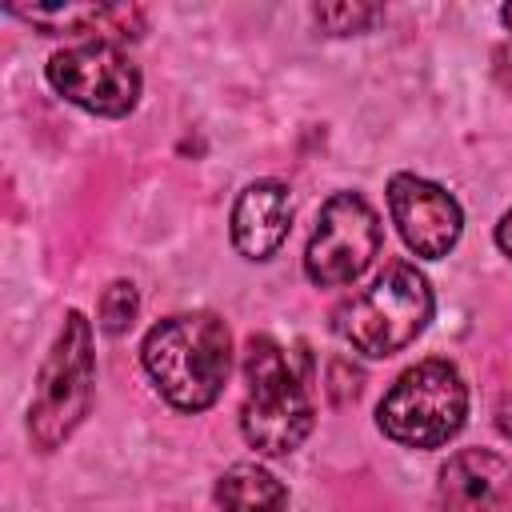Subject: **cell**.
Wrapping results in <instances>:
<instances>
[{
	"instance_id": "8992f818",
	"label": "cell",
	"mask_w": 512,
	"mask_h": 512,
	"mask_svg": "<svg viewBox=\"0 0 512 512\" xmlns=\"http://www.w3.org/2000/svg\"><path fill=\"white\" fill-rule=\"evenodd\" d=\"M380 240L384 228L376 208L360 192H336L316 212V228L304 248V272L316 288H344L376 260Z\"/></svg>"
},
{
	"instance_id": "6da1fadb",
	"label": "cell",
	"mask_w": 512,
	"mask_h": 512,
	"mask_svg": "<svg viewBox=\"0 0 512 512\" xmlns=\"http://www.w3.org/2000/svg\"><path fill=\"white\" fill-rule=\"evenodd\" d=\"M140 364L152 388L180 412H204L220 400L232 372V332L212 312H176L148 328Z\"/></svg>"
},
{
	"instance_id": "2e32d148",
	"label": "cell",
	"mask_w": 512,
	"mask_h": 512,
	"mask_svg": "<svg viewBox=\"0 0 512 512\" xmlns=\"http://www.w3.org/2000/svg\"><path fill=\"white\" fill-rule=\"evenodd\" d=\"M496 424H500L504 436H512V396H504V404H500V412H496Z\"/></svg>"
},
{
	"instance_id": "ba28073f",
	"label": "cell",
	"mask_w": 512,
	"mask_h": 512,
	"mask_svg": "<svg viewBox=\"0 0 512 512\" xmlns=\"http://www.w3.org/2000/svg\"><path fill=\"white\" fill-rule=\"evenodd\" d=\"M388 212L404 244L424 260L448 256L464 232V212L456 196L416 172H396L388 180Z\"/></svg>"
},
{
	"instance_id": "9a60e30c",
	"label": "cell",
	"mask_w": 512,
	"mask_h": 512,
	"mask_svg": "<svg viewBox=\"0 0 512 512\" xmlns=\"http://www.w3.org/2000/svg\"><path fill=\"white\" fill-rule=\"evenodd\" d=\"M496 248L504 252V256H512V208L500 216V224H496Z\"/></svg>"
},
{
	"instance_id": "8fae6325",
	"label": "cell",
	"mask_w": 512,
	"mask_h": 512,
	"mask_svg": "<svg viewBox=\"0 0 512 512\" xmlns=\"http://www.w3.org/2000/svg\"><path fill=\"white\" fill-rule=\"evenodd\" d=\"M508 464L488 448H460L444 460L436 480V500L444 512H496L508 492Z\"/></svg>"
},
{
	"instance_id": "52a82bcc",
	"label": "cell",
	"mask_w": 512,
	"mask_h": 512,
	"mask_svg": "<svg viewBox=\"0 0 512 512\" xmlns=\"http://www.w3.org/2000/svg\"><path fill=\"white\" fill-rule=\"evenodd\" d=\"M48 84L76 108L92 116H128L140 100V68L132 64L120 44L84 40L72 48L52 52L48 60Z\"/></svg>"
},
{
	"instance_id": "277c9868",
	"label": "cell",
	"mask_w": 512,
	"mask_h": 512,
	"mask_svg": "<svg viewBox=\"0 0 512 512\" xmlns=\"http://www.w3.org/2000/svg\"><path fill=\"white\" fill-rule=\"evenodd\" d=\"M432 284L412 264H388L336 312V332L364 356L384 360L408 348L432 320Z\"/></svg>"
},
{
	"instance_id": "9c48e42d",
	"label": "cell",
	"mask_w": 512,
	"mask_h": 512,
	"mask_svg": "<svg viewBox=\"0 0 512 512\" xmlns=\"http://www.w3.org/2000/svg\"><path fill=\"white\" fill-rule=\"evenodd\" d=\"M232 244L244 260H268L292 228V196L280 180H252L232 204Z\"/></svg>"
},
{
	"instance_id": "30bf717a",
	"label": "cell",
	"mask_w": 512,
	"mask_h": 512,
	"mask_svg": "<svg viewBox=\"0 0 512 512\" xmlns=\"http://www.w3.org/2000/svg\"><path fill=\"white\" fill-rule=\"evenodd\" d=\"M8 16L44 28L48 36H92L104 44L136 40L144 32V12L136 4H8Z\"/></svg>"
},
{
	"instance_id": "5b68a950",
	"label": "cell",
	"mask_w": 512,
	"mask_h": 512,
	"mask_svg": "<svg viewBox=\"0 0 512 512\" xmlns=\"http://www.w3.org/2000/svg\"><path fill=\"white\" fill-rule=\"evenodd\" d=\"M468 416V384L448 360H420L396 376V384L376 404V424L388 440L404 448L448 444Z\"/></svg>"
},
{
	"instance_id": "7c38bea8",
	"label": "cell",
	"mask_w": 512,
	"mask_h": 512,
	"mask_svg": "<svg viewBox=\"0 0 512 512\" xmlns=\"http://www.w3.org/2000/svg\"><path fill=\"white\" fill-rule=\"evenodd\" d=\"M216 504L220 512H288V488L256 460H240L216 480Z\"/></svg>"
},
{
	"instance_id": "5bb4252c",
	"label": "cell",
	"mask_w": 512,
	"mask_h": 512,
	"mask_svg": "<svg viewBox=\"0 0 512 512\" xmlns=\"http://www.w3.org/2000/svg\"><path fill=\"white\" fill-rule=\"evenodd\" d=\"M312 16L332 36H352V32H368L384 16V8H376V4H316Z\"/></svg>"
},
{
	"instance_id": "e0dca14e",
	"label": "cell",
	"mask_w": 512,
	"mask_h": 512,
	"mask_svg": "<svg viewBox=\"0 0 512 512\" xmlns=\"http://www.w3.org/2000/svg\"><path fill=\"white\" fill-rule=\"evenodd\" d=\"M500 20H504V24L512 28V4H504V8H500Z\"/></svg>"
},
{
	"instance_id": "3957f363",
	"label": "cell",
	"mask_w": 512,
	"mask_h": 512,
	"mask_svg": "<svg viewBox=\"0 0 512 512\" xmlns=\"http://www.w3.org/2000/svg\"><path fill=\"white\" fill-rule=\"evenodd\" d=\"M96 396V352H92V324L84 312H68L44 364L36 376V392L28 404V436L36 448H60L88 416Z\"/></svg>"
},
{
	"instance_id": "7a4b0ae2",
	"label": "cell",
	"mask_w": 512,
	"mask_h": 512,
	"mask_svg": "<svg viewBox=\"0 0 512 512\" xmlns=\"http://www.w3.org/2000/svg\"><path fill=\"white\" fill-rule=\"evenodd\" d=\"M312 420L316 408L292 352H284L272 336H252L244 352V440L260 456H288L308 440Z\"/></svg>"
},
{
	"instance_id": "4fadbf2b",
	"label": "cell",
	"mask_w": 512,
	"mask_h": 512,
	"mask_svg": "<svg viewBox=\"0 0 512 512\" xmlns=\"http://www.w3.org/2000/svg\"><path fill=\"white\" fill-rule=\"evenodd\" d=\"M136 308H140L136 284H132V280H112V284L100 292V308H96L100 328H104L108 336L128 332V328H132V320H136Z\"/></svg>"
}]
</instances>
